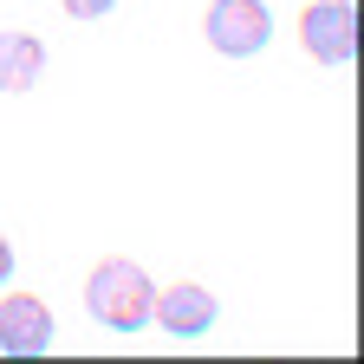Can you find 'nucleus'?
<instances>
[{"label":"nucleus","mask_w":364,"mask_h":364,"mask_svg":"<svg viewBox=\"0 0 364 364\" xmlns=\"http://www.w3.org/2000/svg\"><path fill=\"white\" fill-rule=\"evenodd\" d=\"M85 306L105 332H144L150 326V306H156V287L136 260H105L85 287Z\"/></svg>","instance_id":"1"},{"label":"nucleus","mask_w":364,"mask_h":364,"mask_svg":"<svg viewBox=\"0 0 364 364\" xmlns=\"http://www.w3.org/2000/svg\"><path fill=\"white\" fill-rule=\"evenodd\" d=\"M299 39H306V53L318 65H351L358 59V7L351 0H312V7L299 14Z\"/></svg>","instance_id":"2"},{"label":"nucleus","mask_w":364,"mask_h":364,"mask_svg":"<svg viewBox=\"0 0 364 364\" xmlns=\"http://www.w3.org/2000/svg\"><path fill=\"white\" fill-rule=\"evenodd\" d=\"M273 39V14L260 0H215L208 7V46L228 59H254L260 46Z\"/></svg>","instance_id":"3"},{"label":"nucleus","mask_w":364,"mask_h":364,"mask_svg":"<svg viewBox=\"0 0 364 364\" xmlns=\"http://www.w3.org/2000/svg\"><path fill=\"white\" fill-rule=\"evenodd\" d=\"M46 345H53V312H46V299H33V293L0 299V351L7 358H39Z\"/></svg>","instance_id":"4"},{"label":"nucleus","mask_w":364,"mask_h":364,"mask_svg":"<svg viewBox=\"0 0 364 364\" xmlns=\"http://www.w3.org/2000/svg\"><path fill=\"white\" fill-rule=\"evenodd\" d=\"M215 312H221L215 293H208V287H189V280H182V287H163L156 306H150V318H156L169 338H202V332L215 326Z\"/></svg>","instance_id":"5"},{"label":"nucleus","mask_w":364,"mask_h":364,"mask_svg":"<svg viewBox=\"0 0 364 364\" xmlns=\"http://www.w3.org/2000/svg\"><path fill=\"white\" fill-rule=\"evenodd\" d=\"M46 72L39 33H0V91H33Z\"/></svg>","instance_id":"6"},{"label":"nucleus","mask_w":364,"mask_h":364,"mask_svg":"<svg viewBox=\"0 0 364 364\" xmlns=\"http://www.w3.org/2000/svg\"><path fill=\"white\" fill-rule=\"evenodd\" d=\"M59 7H65L72 20H105V14L117 7V0H59Z\"/></svg>","instance_id":"7"},{"label":"nucleus","mask_w":364,"mask_h":364,"mask_svg":"<svg viewBox=\"0 0 364 364\" xmlns=\"http://www.w3.org/2000/svg\"><path fill=\"white\" fill-rule=\"evenodd\" d=\"M7 280H14V247L0 241V287H7Z\"/></svg>","instance_id":"8"}]
</instances>
